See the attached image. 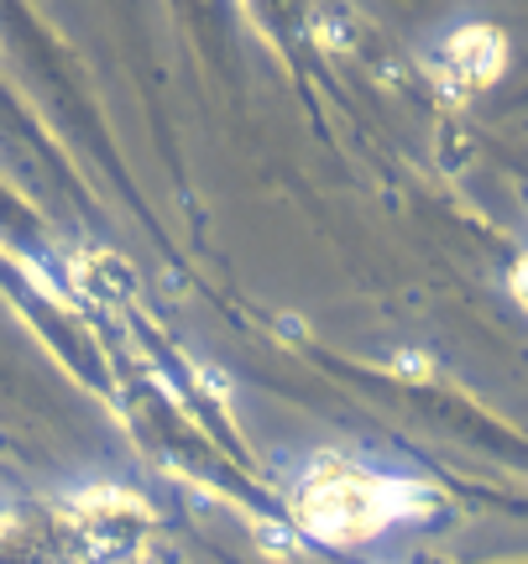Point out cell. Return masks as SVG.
Wrapping results in <instances>:
<instances>
[{
	"mask_svg": "<svg viewBox=\"0 0 528 564\" xmlns=\"http://www.w3.org/2000/svg\"><path fill=\"white\" fill-rule=\"evenodd\" d=\"M398 491L387 481H371L362 470H335L330 481L314 486V528L330 539H366L387 523Z\"/></svg>",
	"mask_w": 528,
	"mask_h": 564,
	"instance_id": "cell-1",
	"label": "cell"
},
{
	"mask_svg": "<svg viewBox=\"0 0 528 564\" xmlns=\"http://www.w3.org/2000/svg\"><path fill=\"white\" fill-rule=\"evenodd\" d=\"M445 58L466 84H487V79H497V68H503V37H497L492 26H461V32L450 37Z\"/></svg>",
	"mask_w": 528,
	"mask_h": 564,
	"instance_id": "cell-2",
	"label": "cell"
}]
</instances>
